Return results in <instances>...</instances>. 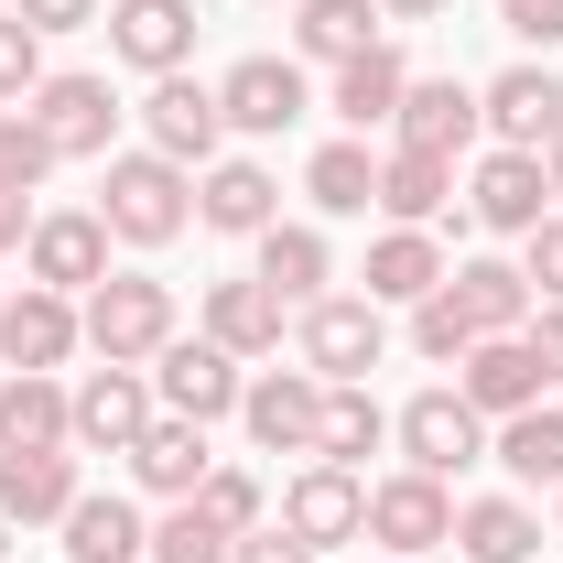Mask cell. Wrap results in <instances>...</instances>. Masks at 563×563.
Instances as JSON below:
<instances>
[{"label": "cell", "instance_id": "cell-1", "mask_svg": "<svg viewBox=\"0 0 563 563\" xmlns=\"http://www.w3.org/2000/svg\"><path fill=\"white\" fill-rule=\"evenodd\" d=\"M98 217H109V239L163 250V239H185V228H196V174H185V163H163V152L141 141V152H120V163H109Z\"/></svg>", "mask_w": 563, "mask_h": 563}, {"label": "cell", "instance_id": "cell-2", "mask_svg": "<svg viewBox=\"0 0 563 563\" xmlns=\"http://www.w3.org/2000/svg\"><path fill=\"white\" fill-rule=\"evenodd\" d=\"M76 325H87V347L109 357V368H152V357L174 347V282H152V272H109L87 303H76Z\"/></svg>", "mask_w": 563, "mask_h": 563}, {"label": "cell", "instance_id": "cell-3", "mask_svg": "<svg viewBox=\"0 0 563 563\" xmlns=\"http://www.w3.org/2000/svg\"><path fill=\"white\" fill-rule=\"evenodd\" d=\"M292 347H303V368H314L325 390H347V379H368V368H379L390 325H379V303H368V292H325V303H303Z\"/></svg>", "mask_w": 563, "mask_h": 563}, {"label": "cell", "instance_id": "cell-4", "mask_svg": "<svg viewBox=\"0 0 563 563\" xmlns=\"http://www.w3.org/2000/svg\"><path fill=\"white\" fill-rule=\"evenodd\" d=\"M390 433H401V466H422V477H455V466L488 455V412H477L466 390H412V401L390 412Z\"/></svg>", "mask_w": 563, "mask_h": 563}, {"label": "cell", "instance_id": "cell-5", "mask_svg": "<svg viewBox=\"0 0 563 563\" xmlns=\"http://www.w3.org/2000/svg\"><path fill=\"white\" fill-rule=\"evenodd\" d=\"M239 390H250V368L217 347V336H174V347L152 357V401H163L174 422H228Z\"/></svg>", "mask_w": 563, "mask_h": 563}, {"label": "cell", "instance_id": "cell-6", "mask_svg": "<svg viewBox=\"0 0 563 563\" xmlns=\"http://www.w3.org/2000/svg\"><path fill=\"white\" fill-rule=\"evenodd\" d=\"M368 542H379L390 563H422L433 542H455V498H444V477H422V466L379 477V488H368Z\"/></svg>", "mask_w": 563, "mask_h": 563}, {"label": "cell", "instance_id": "cell-7", "mask_svg": "<svg viewBox=\"0 0 563 563\" xmlns=\"http://www.w3.org/2000/svg\"><path fill=\"white\" fill-rule=\"evenodd\" d=\"M22 109H33V131L55 141V163H109V131H120L109 76H44Z\"/></svg>", "mask_w": 563, "mask_h": 563}, {"label": "cell", "instance_id": "cell-8", "mask_svg": "<svg viewBox=\"0 0 563 563\" xmlns=\"http://www.w3.org/2000/svg\"><path fill=\"white\" fill-rule=\"evenodd\" d=\"M141 131H152V152L163 163H185V174H207L217 141H228V109H217V87H196V76H152V98H141Z\"/></svg>", "mask_w": 563, "mask_h": 563}, {"label": "cell", "instance_id": "cell-9", "mask_svg": "<svg viewBox=\"0 0 563 563\" xmlns=\"http://www.w3.org/2000/svg\"><path fill=\"white\" fill-rule=\"evenodd\" d=\"M217 109H228V131L272 141V131H292L314 109V76L292 66V55H239V66L217 76Z\"/></svg>", "mask_w": 563, "mask_h": 563}, {"label": "cell", "instance_id": "cell-10", "mask_svg": "<svg viewBox=\"0 0 563 563\" xmlns=\"http://www.w3.org/2000/svg\"><path fill=\"white\" fill-rule=\"evenodd\" d=\"M239 422H250L261 455H314V433H325V379H314V368H261V379L239 390Z\"/></svg>", "mask_w": 563, "mask_h": 563}, {"label": "cell", "instance_id": "cell-11", "mask_svg": "<svg viewBox=\"0 0 563 563\" xmlns=\"http://www.w3.org/2000/svg\"><path fill=\"white\" fill-rule=\"evenodd\" d=\"M477 120L498 131V152H553L563 141V76L553 66H498L477 87Z\"/></svg>", "mask_w": 563, "mask_h": 563}, {"label": "cell", "instance_id": "cell-12", "mask_svg": "<svg viewBox=\"0 0 563 563\" xmlns=\"http://www.w3.org/2000/svg\"><path fill=\"white\" fill-rule=\"evenodd\" d=\"M152 368H87L76 379V455H131L152 433Z\"/></svg>", "mask_w": 563, "mask_h": 563}, {"label": "cell", "instance_id": "cell-13", "mask_svg": "<svg viewBox=\"0 0 563 563\" xmlns=\"http://www.w3.org/2000/svg\"><path fill=\"white\" fill-rule=\"evenodd\" d=\"M22 261H33V282H44V292H98V282H109V217H98V207L33 217Z\"/></svg>", "mask_w": 563, "mask_h": 563}, {"label": "cell", "instance_id": "cell-14", "mask_svg": "<svg viewBox=\"0 0 563 563\" xmlns=\"http://www.w3.org/2000/svg\"><path fill=\"white\" fill-rule=\"evenodd\" d=\"M76 347H87V325H76V292L22 282V292L0 303V357H11V368H66Z\"/></svg>", "mask_w": 563, "mask_h": 563}, {"label": "cell", "instance_id": "cell-15", "mask_svg": "<svg viewBox=\"0 0 563 563\" xmlns=\"http://www.w3.org/2000/svg\"><path fill=\"white\" fill-rule=\"evenodd\" d=\"M466 217H477V228H498V239H531V228L553 217L542 152H488V163H477V185H466Z\"/></svg>", "mask_w": 563, "mask_h": 563}, {"label": "cell", "instance_id": "cell-16", "mask_svg": "<svg viewBox=\"0 0 563 563\" xmlns=\"http://www.w3.org/2000/svg\"><path fill=\"white\" fill-rule=\"evenodd\" d=\"M455 390L477 401L488 422H509V412H531L553 379H542V357H531V336H477V347L455 357Z\"/></svg>", "mask_w": 563, "mask_h": 563}, {"label": "cell", "instance_id": "cell-17", "mask_svg": "<svg viewBox=\"0 0 563 563\" xmlns=\"http://www.w3.org/2000/svg\"><path fill=\"white\" fill-rule=\"evenodd\" d=\"M477 131H488V120H477V87H455V76H412V87H401V120H390L401 152H444V163H455Z\"/></svg>", "mask_w": 563, "mask_h": 563}, {"label": "cell", "instance_id": "cell-18", "mask_svg": "<svg viewBox=\"0 0 563 563\" xmlns=\"http://www.w3.org/2000/svg\"><path fill=\"white\" fill-rule=\"evenodd\" d=\"M282 520H292L314 553H325V542H357V531H368V488H357V466H325V455H314V466L282 488Z\"/></svg>", "mask_w": 563, "mask_h": 563}, {"label": "cell", "instance_id": "cell-19", "mask_svg": "<svg viewBox=\"0 0 563 563\" xmlns=\"http://www.w3.org/2000/svg\"><path fill=\"white\" fill-rule=\"evenodd\" d=\"M109 55L141 76H174L196 55V0H120L109 11Z\"/></svg>", "mask_w": 563, "mask_h": 563}, {"label": "cell", "instance_id": "cell-20", "mask_svg": "<svg viewBox=\"0 0 563 563\" xmlns=\"http://www.w3.org/2000/svg\"><path fill=\"white\" fill-rule=\"evenodd\" d=\"M401 87H412L401 44H368L347 66H325V109H336L347 131H390V120H401Z\"/></svg>", "mask_w": 563, "mask_h": 563}, {"label": "cell", "instance_id": "cell-21", "mask_svg": "<svg viewBox=\"0 0 563 563\" xmlns=\"http://www.w3.org/2000/svg\"><path fill=\"white\" fill-rule=\"evenodd\" d=\"M444 292H455V314H466L477 336H520V325L542 314V292H531V272H520V261H455V272H444Z\"/></svg>", "mask_w": 563, "mask_h": 563}, {"label": "cell", "instance_id": "cell-22", "mask_svg": "<svg viewBox=\"0 0 563 563\" xmlns=\"http://www.w3.org/2000/svg\"><path fill=\"white\" fill-rule=\"evenodd\" d=\"M33 444H76V390H55V368L0 379V455H33Z\"/></svg>", "mask_w": 563, "mask_h": 563}, {"label": "cell", "instance_id": "cell-23", "mask_svg": "<svg viewBox=\"0 0 563 563\" xmlns=\"http://www.w3.org/2000/svg\"><path fill=\"white\" fill-rule=\"evenodd\" d=\"M76 444H33V455H0V520H22V531H33V520H66L76 509Z\"/></svg>", "mask_w": 563, "mask_h": 563}, {"label": "cell", "instance_id": "cell-24", "mask_svg": "<svg viewBox=\"0 0 563 563\" xmlns=\"http://www.w3.org/2000/svg\"><path fill=\"white\" fill-rule=\"evenodd\" d=\"M207 336L239 357V368H250V357H282V292L261 272L250 282H207Z\"/></svg>", "mask_w": 563, "mask_h": 563}, {"label": "cell", "instance_id": "cell-25", "mask_svg": "<svg viewBox=\"0 0 563 563\" xmlns=\"http://www.w3.org/2000/svg\"><path fill=\"white\" fill-rule=\"evenodd\" d=\"M196 217H207L217 239H261L282 217V185L261 163H207V174H196Z\"/></svg>", "mask_w": 563, "mask_h": 563}, {"label": "cell", "instance_id": "cell-26", "mask_svg": "<svg viewBox=\"0 0 563 563\" xmlns=\"http://www.w3.org/2000/svg\"><path fill=\"white\" fill-rule=\"evenodd\" d=\"M207 466H217V455H207V422H174V412H152V433L131 444V477L152 498H196V488H207Z\"/></svg>", "mask_w": 563, "mask_h": 563}, {"label": "cell", "instance_id": "cell-27", "mask_svg": "<svg viewBox=\"0 0 563 563\" xmlns=\"http://www.w3.org/2000/svg\"><path fill=\"white\" fill-rule=\"evenodd\" d=\"M444 207H455V163L390 141V152H379V217H390V228H433Z\"/></svg>", "mask_w": 563, "mask_h": 563}, {"label": "cell", "instance_id": "cell-28", "mask_svg": "<svg viewBox=\"0 0 563 563\" xmlns=\"http://www.w3.org/2000/svg\"><path fill=\"white\" fill-rule=\"evenodd\" d=\"M261 282H272L282 303H325V282H336V250H325V228H303V217H272V228H261Z\"/></svg>", "mask_w": 563, "mask_h": 563}, {"label": "cell", "instance_id": "cell-29", "mask_svg": "<svg viewBox=\"0 0 563 563\" xmlns=\"http://www.w3.org/2000/svg\"><path fill=\"white\" fill-rule=\"evenodd\" d=\"M55 531H66V563H152V520L131 498H76Z\"/></svg>", "mask_w": 563, "mask_h": 563}, {"label": "cell", "instance_id": "cell-30", "mask_svg": "<svg viewBox=\"0 0 563 563\" xmlns=\"http://www.w3.org/2000/svg\"><path fill=\"white\" fill-rule=\"evenodd\" d=\"M379 44V0H292V55L303 66H347Z\"/></svg>", "mask_w": 563, "mask_h": 563}, {"label": "cell", "instance_id": "cell-31", "mask_svg": "<svg viewBox=\"0 0 563 563\" xmlns=\"http://www.w3.org/2000/svg\"><path fill=\"white\" fill-rule=\"evenodd\" d=\"M433 282H444L433 228H379V239H368V303H422Z\"/></svg>", "mask_w": 563, "mask_h": 563}, {"label": "cell", "instance_id": "cell-32", "mask_svg": "<svg viewBox=\"0 0 563 563\" xmlns=\"http://www.w3.org/2000/svg\"><path fill=\"white\" fill-rule=\"evenodd\" d=\"M455 553L466 563H531L542 553V520H531L520 498H466V509H455Z\"/></svg>", "mask_w": 563, "mask_h": 563}, {"label": "cell", "instance_id": "cell-33", "mask_svg": "<svg viewBox=\"0 0 563 563\" xmlns=\"http://www.w3.org/2000/svg\"><path fill=\"white\" fill-rule=\"evenodd\" d=\"M488 455L509 466V477H520V488H563V412H553V401L509 412V422L488 433Z\"/></svg>", "mask_w": 563, "mask_h": 563}, {"label": "cell", "instance_id": "cell-34", "mask_svg": "<svg viewBox=\"0 0 563 563\" xmlns=\"http://www.w3.org/2000/svg\"><path fill=\"white\" fill-rule=\"evenodd\" d=\"M303 196L325 217H368L379 207V152H368V141H325V152L303 163Z\"/></svg>", "mask_w": 563, "mask_h": 563}, {"label": "cell", "instance_id": "cell-35", "mask_svg": "<svg viewBox=\"0 0 563 563\" xmlns=\"http://www.w3.org/2000/svg\"><path fill=\"white\" fill-rule=\"evenodd\" d=\"M379 444H390V412L368 401V379L325 390V433H314V455H325V466H368Z\"/></svg>", "mask_w": 563, "mask_h": 563}, {"label": "cell", "instance_id": "cell-36", "mask_svg": "<svg viewBox=\"0 0 563 563\" xmlns=\"http://www.w3.org/2000/svg\"><path fill=\"white\" fill-rule=\"evenodd\" d=\"M239 531H217L196 498H174V520H152V563H228Z\"/></svg>", "mask_w": 563, "mask_h": 563}, {"label": "cell", "instance_id": "cell-37", "mask_svg": "<svg viewBox=\"0 0 563 563\" xmlns=\"http://www.w3.org/2000/svg\"><path fill=\"white\" fill-rule=\"evenodd\" d=\"M44 174H55V141L33 131V109H0V185H11V196H33Z\"/></svg>", "mask_w": 563, "mask_h": 563}, {"label": "cell", "instance_id": "cell-38", "mask_svg": "<svg viewBox=\"0 0 563 563\" xmlns=\"http://www.w3.org/2000/svg\"><path fill=\"white\" fill-rule=\"evenodd\" d=\"M412 347L433 357V368H455V357L477 347V325L455 314V292H444V282H433V292H422V303H412Z\"/></svg>", "mask_w": 563, "mask_h": 563}, {"label": "cell", "instance_id": "cell-39", "mask_svg": "<svg viewBox=\"0 0 563 563\" xmlns=\"http://www.w3.org/2000/svg\"><path fill=\"white\" fill-rule=\"evenodd\" d=\"M33 87H44V33L22 11H0V109H22Z\"/></svg>", "mask_w": 563, "mask_h": 563}, {"label": "cell", "instance_id": "cell-40", "mask_svg": "<svg viewBox=\"0 0 563 563\" xmlns=\"http://www.w3.org/2000/svg\"><path fill=\"white\" fill-rule=\"evenodd\" d=\"M196 509H207L217 531H261V477H250V466H207Z\"/></svg>", "mask_w": 563, "mask_h": 563}, {"label": "cell", "instance_id": "cell-41", "mask_svg": "<svg viewBox=\"0 0 563 563\" xmlns=\"http://www.w3.org/2000/svg\"><path fill=\"white\" fill-rule=\"evenodd\" d=\"M520 272H531V292H542V303H563V207L520 239Z\"/></svg>", "mask_w": 563, "mask_h": 563}, {"label": "cell", "instance_id": "cell-42", "mask_svg": "<svg viewBox=\"0 0 563 563\" xmlns=\"http://www.w3.org/2000/svg\"><path fill=\"white\" fill-rule=\"evenodd\" d=\"M228 563H314V542L292 531V520H261V531H239V553Z\"/></svg>", "mask_w": 563, "mask_h": 563}, {"label": "cell", "instance_id": "cell-43", "mask_svg": "<svg viewBox=\"0 0 563 563\" xmlns=\"http://www.w3.org/2000/svg\"><path fill=\"white\" fill-rule=\"evenodd\" d=\"M498 22H509L520 44H563V0H498Z\"/></svg>", "mask_w": 563, "mask_h": 563}, {"label": "cell", "instance_id": "cell-44", "mask_svg": "<svg viewBox=\"0 0 563 563\" xmlns=\"http://www.w3.org/2000/svg\"><path fill=\"white\" fill-rule=\"evenodd\" d=\"M11 11H22L33 33H87V22H98V0H11Z\"/></svg>", "mask_w": 563, "mask_h": 563}, {"label": "cell", "instance_id": "cell-45", "mask_svg": "<svg viewBox=\"0 0 563 563\" xmlns=\"http://www.w3.org/2000/svg\"><path fill=\"white\" fill-rule=\"evenodd\" d=\"M520 336H531V357H542V379H563V303H542Z\"/></svg>", "mask_w": 563, "mask_h": 563}, {"label": "cell", "instance_id": "cell-46", "mask_svg": "<svg viewBox=\"0 0 563 563\" xmlns=\"http://www.w3.org/2000/svg\"><path fill=\"white\" fill-rule=\"evenodd\" d=\"M22 239H33V196H11V185H0V261H11Z\"/></svg>", "mask_w": 563, "mask_h": 563}, {"label": "cell", "instance_id": "cell-47", "mask_svg": "<svg viewBox=\"0 0 563 563\" xmlns=\"http://www.w3.org/2000/svg\"><path fill=\"white\" fill-rule=\"evenodd\" d=\"M444 0H379V22H433Z\"/></svg>", "mask_w": 563, "mask_h": 563}, {"label": "cell", "instance_id": "cell-48", "mask_svg": "<svg viewBox=\"0 0 563 563\" xmlns=\"http://www.w3.org/2000/svg\"><path fill=\"white\" fill-rule=\"evenodd\" d=\"M542 185H553V196H563V141H553V152H542Z\"/></svg>", "mask_w": 563, "mask_h": 563}, {"label": "cell", "instance_id": "cell-49", "mask_svg": "<svg viewBox=\"0 0 563 563\" xmlns=\"http://www.w3.org/2000/svg\"><path fill=\"white\" fill-rule=\"evenodd\" d=\"M553 542H563V488H553Z\"/></svg>", "mask_w": 563, "mask_h": 563}, {"label": "cell", "instance_id": "cell-50", "mask_svg": "<svg viewBox=\"0 0 563 563\" xmlns=\"http://www.w3.org/2000/svg\"><path fill=\"white\" fill-rule=\"evenodd\" d=\"M0 563H11V520H0Z\"/></svg>", "mask_w": 563, "mask_h": 563}, {"label": "cell", "instance_id": "cell-51", "mask_svg": "<svg viewBox=\"0 0 563 563\" xmlns=\"http://www.w3.org/2000/svg\"><path fill=\"white\" fill-rule=\"evenodd\" d=\"M0 303H11V292H0Z\"/></svg>", "mask_w": 563, "mask_h": 563}]
</instances>
